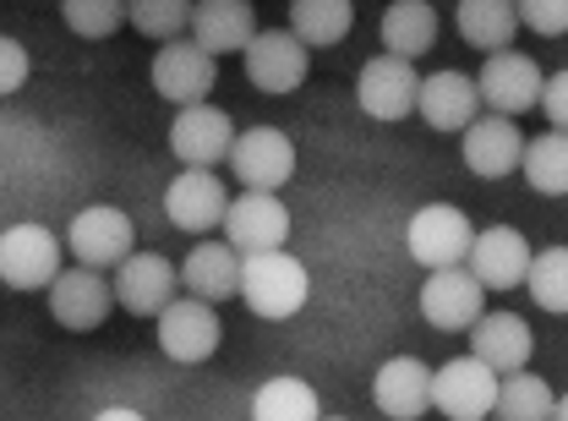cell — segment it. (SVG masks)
I'll return each mask as SVG.
<instances>
[{"label":"cell","instance_id":"obj_1","mask_svg":"<svg viewBox=\"0 0 568 421\" xmlns=\"http://www.w3.org/2000/svg\"><path fill=\"white\" fill-rule=\"evenodd\" d=\"M312 295V280H306V263L290 258V252H257L246 258L241 269V301L257 312V318H295Z\"/></svg>","mask_w":568,"mask_h":421},{"label":"cell","instance_id":"obj_2","mask_svg":"<svg viewBox=\"0 0 568 421\" xmlns=\"http://www.w3.org/2000/svg\"><path fill=\"white\" fill-rule=\"evenodd\" d=\"M476 235H481V230H470L465 209L432 203V209H416L410 230H405V247H410V258L422 263L426 274H443V269H465V263H470Z\"/></svg>","mask_w":568,"mask_h":421},{"label":"cell","instance_id":"obj_3","mask_svg":"<svg viewBox=\"0 0 568 421\" xmlns=\"http://www.w3.org/2000/svg\"><path fill=\"white\" fill-rule=\"evenodd\" d=\"M503 378L476 355H454L432 372V411H443L448 421H487L497 411Z\"/></svg>","mask_w":568,"mask_h":421},{"label":"cell","instance_id":"obj_4","mask_svg":"<svg viewBox=\"0 0 568 421\" xmlns=\"http://www.w3.org/2000/svg\"><path fill=\"white\" fill-rule=\"evenodd\" d=\"M67 247L77 258V269H121L126 258H138V224L126 209H110V203H93L71 219Z\"/></svg>","mask_w":568,"mask_h":421},{"label":"cell","instance_id":"obj_5","mask_svg":"<svg viewBox=\"0 0 568 421\" xmlns=\"http://www.w3.org/2000/svg\"><path fill=\"white\" fill-rule=\"evenodd\" d=\"M61 241L44 224H6L0 235V280L11 290H50L61 280Z\"/></svg>","mask_w":568,"mask_h":421},{"label":"cell","instance_id":"obj_6","mask_svg":"<svg viewBox=\"0 0 568 421\" xmlns=\"http://www.w3.org/2000/svg\"><path fill=\"white\" fill-rule=\"evenodd\" d=\"M422 318L437 334H470L481 318H487V284L476 280L470 269H443V274H426L422 284Z\"/></svg>","mask_w":568,"mask_h":421},{"label":"cell","instance_id":"obj_7","mask_svg":"<svg viewBox=\"0 0 568 421\" xmlns=\"http://www.w3.org/2000/svg\"><path fill=\"white\" fill-rule=\"evenodd\" d=\"M148 77H153V93H159V99L192 110V104H203L213 93L219 67H213V56L197 44V39H175V44H164V50L153 56Z\"/></svg>","mask_w":568,"mask_h":421},{"label":"cell","instance_id":"obj_8","mask_svg":"<svg viewBox=\"0 0 568 421\" xmlns=\"http://www.w3.org/2000/svg\"><path fill=\"white\" fill-rule=\"evenodd\" d=\"M355 104L372 121H405L422 104V77L399 56H372L361 67V77H355Z\"/></svg>","mask_w":568,"mask_h":421},{"label":"cell","instance_id":"obj_9","mask_svg":"<svg viewBox=\"0 0 568 421\" xmlns=\"http://www.w3.org/2000/svg\"><path fill=\"white\" fill-rule=\"evenodd\" d=\"M181 269L159 252H138L115 269V307L138 312V318H164L175 301H181Z\"/></svg>","mask_w":568,"mask_h":421},{"label":"cell","instance_id":"obj_10","mask_svg":"<svg viewBox=\"0 0 568 421\" xmlns=\"http://www.w3.org/2000/svg\"><path fill=\"white\" fill-rule=\"evenodd\" d=\"M476 88H481V104L493 110V116H525V110H536L541 104V93H547V77L541 67L530 61V56H519V50H503V56H487V67L476 77Z\"/></svg>","mask_w":568,"mask_h":421},{"label":"cell","instance_id":"obj_11","mask_svg":"<svg viewBox=\"0 0 568 421\" xmlns=\"http://www.w3.org/2000/svg\"><path fill=\"white\" fill-rule=\"evenodd\" d=\"M230 170L246 192H280L284 181L295 176V142L284 138L280 127H246L235 138Z\"/></svg>","mask_w":568,"mask_h":421},{"label":"cell","instance_id":"obj_12","mask_svg":"<svg viewBox=\"0 0 568 421\" xmlns=\"http://www.w3.org/2000/svg\"><path fill=\"white\" fill-rule=\"evenodd\" d=\"M219 340H224V323H219V312H213L209 301H197V295H181L159 318V351L170 355V361H181V367L209 361L219 351Z\"/></svg>","mask_w":568,"mask_h":421},{"label":"cell","instance_id":"obj_13","mask_svg":"<svg viewBox=\"0 0 568 421\" xmlns=\"http://www.w3.org/2000/svg\"><path fill=\"white\" fill-rule=\"evenodd\" d=\"M230 192H224V181L213 176V170H181L170 187H164V213H170V224L175 230H186V235H203V230H219L224 219H230Z\"/></svg>","mask_w":568,"mask_h":421},{"label":"cell","instance_id":"obj_14","mask_svg":"<svg viewBox=\"0 0 568 421\" xmlns=\"http://www.w3.org/2000/svg\"><path fill=\"white\" fill-rule=\"evenodd\" d=\"M170 153L186 164V170H213L219 159L235 153V121L224 110L209 104H192L170 121Z\"/></svg>","mask_w":568,"mask_h":421},{"label":"cell","instance_id":"obj_15","mask_svg":"<svg viewBox=\"0 0 568 421\" xmlns=\"http://www.w3.org/2000/svg\"><path fill=\"white\" fill-rule=\"evenodd\" d=\"M224 235L241 258H257V252H284L290 241V209H284L274 192H246L230 203V219H224Z\"/></svg>","mask_w":568,"mask_h":421},{"label":"cell","instance_id":"obj_16","mask_svg":"<svg viewBox=\"0 0 568 421\" xmlns=\"http://www.w3.org/2000/svg\"><path fill=\"white\" fill-rule=\"evenodd\" d=\"M530 263H536L530 241H525L514 224H493V230H481V235H476V247H470V263H465V269L487 284V290H525Z\"/></svg>","mask_w":568,"mask_h":421},{"label":"cell","instance_id":"obj_17","mask_svg":"<svg viewBox=\"0 0 568 421\" xmlns=\"http://www.w3.org/2000/svg\"><path fill=\"white\" fill-rule=\"evenodd\" d=\"M372 405L388 421H422L432 411V367L422 355H394L372 378Z\"/></svg>","mask_w":568,"mask_h":421},{"label":"cell","instance_id":"obj_18","mask_svg":"<svg viewBox=\"0 0 568 421\" xmlns=\"http://www.w3.org/2000/svg\"><path fill=\"white\" fill-rule=\"evenodd\" d=\"M422 121L432 132H470L476 121H481V88H476V77H465V71H432L422 77Z\"/></svg>","mask_w":568,"mask_h":421},{"label":"cell","instance_id":"obj_19","mask_svg":"<svg viewBox=\"0 0 568 421\" xmlns=\"http://www.w3.org/2000/svg\"><path fill=\"white\" fill-rule=\"evenodd\" d=\"M306 71H312L306 44L290 28H263L257 44L246 50V77H252L257 93H295L306 82Z\"/></svg>","mask_w":568,"mask_h":421},{"label":"cell","instance_id":"obj_20","mask_svg":"<svg viewBox=\"0 0 568 421\" xmlns=\"http://www.w3.org/2000/svg\"><path fill=\"white\" fill-rule=\"evenodd\" d=\"M110 301H115V284L104 280L99 269H67L61 280L50 284V318L71 329V334H88L110 318Z\"/></svg>","mask_w":568,"mask_h":421},{"label":"cell","instance_id":"obj_21","mask_svg":"<svg viewBox=\"0 0 568 421\" xmlns=\"http://www.w3.org/2000/svg\"><path fill=\"white\" fill-rule=\"evenodd\" d=\"M525 148H530V142L519 138V127H514L508 116H481V121L465 132V142H459L465 170L481 176V181H503L508 170H519V164H525Z\"/></svg>","mask_w":568,"mask_h":421},{"label":"cell","instance_id":"obj_22","mask_svg":"<svg viewBox=\"0 0 568 421\" xmlns=\"http://www.w3.org/2000/svg\"><path fill=\"white\" fill-rule=\"evenodd\" d=\"M470 355L476 361H487L497 378L508 372H525L530 367V355H536V334H530V323L519 318V312H487L476 329H470Z\"/></svg>","mask_w":568,"mask_h":421},{"label":"cell","instance_id":"obj_23","mask_svg":"<svg viewBox=\"0 0 568 421\" xmlns=\"http://www.w3.org/2000/svg\"><path fill=\"white\" fill-rule=\"evenodd\" d=\"M192 33L213 61L219 56H246L257 44V11L246 0H203L197 17H192Z\"/></svg>","mask_w":568,"mask_h":421},{"label":"cell","instance_id":"obj_24","mask_svg":"<svg viewBox=\"0 0 568 421\" xmlns=\"http://www.w3.org/2000/svg\"><path fill=\"white\" fill-rule=\"evenodd\" d=\"M241 269H246V258L230 241H197L192 258L181 263V284H186V295H197V301L213 307V301L241 295Z\"/></svg>","mask_w":568,"mask_h":421},{"label":"cell","instance_id":"obj_25","mask_svg":"<svg viewBox=\"0 0 568 421\" xmlns=\"http://www.w3.org/2000/svg\"><path fill=\"white\" fill-rule=\"evenodd\" d=\"M454 22H459V39L470 50H487V56H503L508 39L525 28L514 0H459V17Z\"/></svg>","mask_w":568,"mask_h":421},{"label":"cell","instance_id":"obj_26","mask_svg":"<svg viewBox=\"0 0 568 421\" xmlns=\"http://www.w3.org/2000/svg\"><path fill=\"white\" fill-rule=\"evenodd\" d=\"M437 44V11L426 0H394L383 11V56H399L416 67V56H426Z\"/></svg>","mask_w":568,"mask_h":421},{"label":"cell","instance_id":"obj_27","mask_svg":"<svg viewBox=\"0 0 568 421\" xmlns=\"http://www.w3.org/2000/svg\"><path fill=\"white\" fill-rule=\"evenodd\" d=\"M355 28V6L351 0H295L290 6V33L306 44V50H328V44H345Z\"/></svg>","mask_w":568,"mask_h":421},{"label":"cell","instance_id":"obj_28","mask_svg":"<svg viewBox=\"0 0 568 421\" xmlns=\"http://www.w3.org/2000/svg\"><path fill=\"white\" fill-rule=\"evenodd\" d=\"M252 421H323L317 389L306 378H268L252 394Z\"/></svg>","mask_w":568,"mask_h":421},{"label":"cell","instance_id":"obj_29","mask_svg":"<svg viewBox=\"0 0 568 421\" xmlns=\"http://www.w3.org/2000/svg\"><path fill=\"white\" fill-rule=\"evenodd\" d=\"M552 417H558V394L547 389V378H536V372L503 378L493 421H552Z\"/></svg>","mask_w":568,"mask_h":421},{"label":"cell","instance_id":"obj_30","mask_svg":"<svg viewBox=\"0 0 568 421\" xmlns=\"http://www.w3.org/2000/svg\"><path fill=\"white\" fill-rule=\"evenodd\" d=\"M525 181L541 198H568V132H541L525 148Z\"/></svg>","mask_w":568,"mask_h":421},{"label":"cell","instance_id":"obj_31","mask_svg":"<svg viewBox=\"0 0 568 421\" xmlns=\"http://www.w3.org/2000/svg\"><path fill=\"white\" fill-rule=\"evenodd\" d=\"M525 290H530V301H536L541 312L568 318V247H547V252H536Z\"/></svg>","mask_w":568,"mask_h":421},{"label":"cell","instance_id":"obj_32","mask_svg":"<svg viewBox=\"0 0 568 421\" xmlns=\"http://www.w3.org/2000/svg\"><path fill=\"white\" fill-rule=\"evenodd\" d=\"M192 17H197V6H186V0H138L132 6V28L159 44H175L192 28Z\"/></svg>","mask_w":568,"mask_h":421},{"label":"cell","instance_id":"obj_33","mask_svg":"<svg viewBox=\"0 0 568 421\" xmlns=\"http://www.w3.org/2000/svg\"><path fill=\"white\" fill-rule=\"evenodd\" d=\"M61 17H67L71 33H82V39H110L121 22H132V6H121V0H67Z\"/></svg>","mask_w":568,"mask_h":421},{"label":"cell","instance_id":"obj_34","mask_svg":"<svg viewBox=\"0 0 568 421\" xmlns=\"http://www.w3.org/2000/svg\"><path fill=\"white\" fill-rule=\"evenodd\" d=\"M519 22L536 28L541 39H564L568 33V0H525V6H519Z\"/></svg>","mask_w":568,"mask_h":421},{"label":"cell","instance_id":"obj_35","mask_svg":"<svg viewBox=\"0 0 568 421\" xmlns=\"http://www.w3.org/2000/svg\"><path fill=\"white\" fill-rule=\"evenodd\" d=\"M541 116L552 132H568V67L547 77V93H541Z\"/></svg>","mask_w":568,"mask_h":421},{"label":"cell","instance_id":"obj_36","mask_svg":"<svg viewBox=\"0 0 568 421\" xmlns=\"http://www.w3.org/2000/svg\"><path fill=\"white\" fill-rule=\"evenodd\" d=\"M28 77V50L17 39H0V93H17Z\"/></svg>","mask_w":568,"mask_h":421},{"label":"cell","instance_id":"obj_37","mask_svg":"<svg viewBox=\"0 0 568 421\" xmlns=\"http://www.w3.org/2000/svg\"><path fill=\"white\" fill-rule=\"evenodd\" d=\"M93 421H148V417H138V411H126V405H104Z\"/></svg>","mask_w":568,"mask_h":421},{"label":"cell","instance_id":"obj_38","mask_svg":"<svg viewBox=\"0 0 568 421\" xmlns=\"http://www.w3.org/2000/svg\"><path fill=\"white\" fill-rule=\"evenodd\" d=\"M552 421H568V394H564V400H558V417H552Z\"/></svg>","mask_w":568,"mask_h":421}]
</instances>
